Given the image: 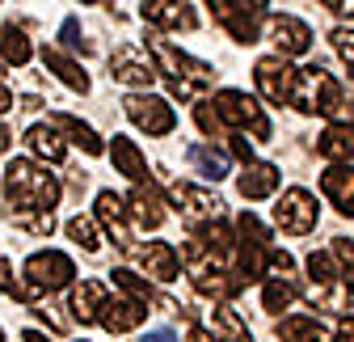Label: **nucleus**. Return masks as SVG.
<instances>
[{
	"label": "nucleus",
	"instance_id": "dca6fc26",
	"mask_svg": "<svg viewBox=\"0 0 354 342\" xmlns=\"http://www.w3.org/2000/svg\"><path fill=\"white\" fill-rule=\"evenodd\" d=\"M136 262L156 279V283H173L182 275V258H177V249L169 241H148L144 249H136Z\"/></svg>",
	"mask_w": 354,
	"mask_h": 342
},
{
	"label": "nucleus",
	"instance_id": "37998d69",
	"mask_svg": "<svg viewBox=\"0 0 354 342\" xmlns=\"http://www.w3.org/2000/svg\"><path fill=\"white\" fill-rule=\"evenodd\" d=\"M321 5H329V9L342 13V17H354V0H321Z\"/></svg>",
	"mask_w": 354,
	"mask_h": 342
},
{
	"label": "nucleus",
	"instance_id": "7ed1b4c3",
	"mask_svg": "<svg viewBox=\"0 0 354 342\" xmlns=\"http://www.w3.org/2000/svg\"><path fill=\"white\" fill-rule=\"evenodd\" d=\"M5 195H9V211H51L59 203V182L42 165L13 156L5 169Z\"/></svg>",
	"mask_w": 354,
	"mask_h": 342
},
{
	"label": "nucleus",
	"instance_id": "20e7f679",
	"mask_svg": "<svg viewBox=\"0 0 354 342\" xmlns=\"http://www.w3.org/2000/svg\"><path fill=\"white\" fill-rule=\"evenodd\" d=\"M266 253H270V237H266V228L253 211H245L236 220V241H232V279H236V287L266 275Z\"/></svg>",
	"mask_w": 354,
	"mask_h": 342
},
{
	"label": "nucleus",
	"instance_id": "a211bd4d",
	"mask_svg": "<svg viewBox=\"0 0 354 342\" xmlns=\"http://www.w3.org/2000/svg\"><path fill=\"white\" fill-rule=\"evenodd\" d=\"M144 317H148V305H136V300H127V296H106V305H102V313H97V321H102V330H110V334H127V330H136V325H144Z\"/></svg>",
	"mask_w": 354,
	"mask_h": 342
},
{
	"label": "nucleus",
	"instance_id": "c85d7f7f",
	"mask_svg": "<svg viewBox=\"0 0 354 342\" xmlns=\"http://www.w3.org/2000/svg\"><path fill=\"white\" fill-rule=\"evenodd\" d=\"M295 296H299L295 275H270V279H266V287H261V309L266 313H283V309H291Z\"/></svg>",
	"mask_w": 354,
	"mask_h": 342
},
{
	"label": "nucleus",
	"instance_id": "1a4fd4ad",
	"mask_svg": "<svg viewBox=\"0 0 354 342\" xmlns=\"http://www.w3.org/2000/svg\"><path fill=\"white\" fill-rule=\"evenodd\" d=\"M317 220H321V207H317V199L308 195L304 186L283 190V199L274 203V224H279L283 233H291V237L313 233V228H317Z\"/></svg>",
	"mask_w": 354,
	"mask_h": 342
},
{
	"label": "nucleus",
	"instance_id": "412c9836",
	"mask_svg": "<svg viewBox=\"0 0 354 342\" xmlns=\"http://www.w3.org/2000/svg\"><path fill=\"white\" fill-rule=\"evenodd\" d=\"M317 152H321L325 161L350 165V161H354V127H350V123H329L325 132L317 136Z\"/></svg>",
	"mask_w": 354,
	"mask_h": 342
},
{
	"label": "nucleus",
	"instance_id": "4468645a",
	"mask_svg": "<svg viewBox=\"0 0 354 342\" xmlns=\"http://www.w3.org/2000/svg\"><path fill=\"white\" fill-rule=\"evenodd\" d=\"M93 216L102 220V228L114 237L118 249H136V241H131V224H127V199H122V195L102 190L97 203H93Z\"/></svg>",
	"mask_w": 354,
	"mask_h": 342
},
{
	"label": "nucleus",
	"instance_id": "ddd939ff",
	"mask_svg": "<svg viewBox=\"0 0 354 342\" xmlns=\"http://www.w3.org/2000/svg\"><path fill=\"white\" fill-rule=\"evenodd\" d=\"M110 76L122 80V84H131V89H148V84L156 80V64L140 47H118L110 55Z\"/></svg>",
	"mask_w": 354,
	"mask_h": 342
},
{
	"label": "nucleus",
	"instance_id": "a19ab883",
	"mask_svg": "<svg viewBox=\"0 0 354 342\" xmlns=\"http://www.w3.org/2000/svg\"><path fill=\"white\" fill-rule=\"evenodd\" d=\"M194 118H198V127H203V136H224V127H219L211 102H198V106H194Z\"/></svg>",
	"mask_w": 354,
	"mask_h": 342
},
{
	"label": "nucleus",
	"instance_id": "473e14b6",
	"mask_svg": "<svg viewBox=\"0 0 354 342\" xmlns=\"http://www.w3.org/2000/svg\"><path fill=\"white\" fill-rule=\"evenodd\" d=\"M68 237L84 249V253H97L102 249V233H97V220H88V216H72L68 220Z\"/></svg>",
	"mask_w": 354,
	"mask_h": 342
},
{
	"label": "nucleus",
	"instance_id": "e433bc0d",
	"mask_svg": "<svg viewBox=\"0 0 354 342\" xmlns=\"http://www.w3.org/2000/svg\"><path fill=\"white\" fill-rule=\"evenodd\" d=\"M308 275H313V283H337L342 279V267H337V258H333L329 249H321V253L308 258Z\"/></svg>",
	"mask_w": 354,
	"mask_h": 342
},
{
	"label": "nucleus",
	"instance_id": "5701e85b",
	"mask_svg": "<svg viewBox=\"0 0 354 342\" xmlns=\"http://www.w3.org/2000/svg\"><path fill=\"white\" fill-rule=\"evenodd\" d=\"M279 338L283 342H342L337 330H329L317 317H287V321H279Z\"/></svg>",
	"mask_w": 354,
	"mask_h": 342
},
{
	"label": "nucleus",
	"instance_id": "39448f33",
	"mask_svg": "<svg viewBox=\"0 0 354 342\" xmlns=\"http://www.w3.org/2000/svg\"><path fill=\"white\" fill-rule=\"evenodd\" d=\"M186 275H190L194 291L207 296V300H228V296L236 291V279H232V271L224 267V258H219V253H211L203 241H190V245H186Z\"/></svg>",
	"mask_w": 354,
	"mask_h": 342
},
{
	"label": "nucleus",
	"instance_id": "f03ea898",
	"mask_svg": "<svg viewBox=\"0 0 354 342\" xmlns=\"http://www.w3.org/2000/svg\"><path fill=\"white\" fill-rule=\"evenodd\" d=\"M148 51H152L156 76L169 80V93L173 98H186L190 102V98H198L203 89L215 84V68L211 64H203V60H194L186 51H177L173 42H165V38H148Z\"/></svg>",
	"mask_w": 354,
	"mask_h": 342
},
{
	"label": "nucleus",
	"instance_id": "cd10ccee",
	"mask_svg": "<svg viewBox=\"0 0 354 342\" xmlns=\"http://www.w3.org/2000/svg\"><path fill=\"white\" fill-rule=\"evenodd\" d=\"M186 161L194 165V174H203L207 182H219V178H228V156L219 152L215 144H194L186 152Z\"/></svg>",
	"mask_w": 354,
	"mask_h": 342
},
{
	"label": "nucleus",
	"instance_id": "ea45409f",
	"mask_svg": "<svg viewBox=\"0 0 354 342\" xmlns=\"http://www.w3.org/2000/svg\"><path fill=\"white\" fill-rule=\"evenodd\" d=\"M59 38H64V47H68V51H88V42H84V34H80V21H76V17H64Z\"/></svg>",
	"mask_w": 354,
	"mask_h": 342
},
{
	"label": "nucleus",
	"instance_id": "58836bf2",
	"mask_svg": "<svg viewBox=\"0 0 354 342\" xmlns=\"http://www.w3.org/2000/svg\"><path fill=\"white\" fill-rule=\"evenodd\" d=\"M329 42H333V51H337V60L350 68V76H354V30H346V26H337L333 34H329Z\"/></svg>",
	"mask_w": 354,
	"mask_h": 342
},
{
	"label": "nucleus",
	"instance_id": "f257e3e1",
	"mask_svg": "<svg viewBox=\"0 0 354 342\" xmlns=\"http://www.w3.org/2000/svg\"><path fill=\"white\" fill-rule=\"evenodd\" d=\"M291 102H295L304 114H325L329 123H350V127H354V102H346L342 84H337L321 64H308V68L295 72Z\"/></svg>",
	"mask_w": 354,
	"mask_h": 342
},
{
	"label": "nucleus",
	"instance_id": "2eb2a0df",
	"mask_svg": "<svg viewBox=\"0 0 354 342\" xmlns=\"http://www.w3.org/2000/svg\"><path fill=\"white\" fill-rule=\"evenodd\" d=\"M140 17L156 30H194L198 17L190 13V5H182V0H144L140 5Z\"/></svg>",
	"mask_w": 354,
	"mask_h": 342
},
{
	"label": "nucleus",
	"instance_id": "9b49d317",
	"mask_svg": "<svg viewBox=\"0 0 354 342\" xmlns=\"http://www.w3.org/2000/svg\"><path fill=\"white\" fill-rule=\"evenodd\" d=\"M169 199L177 203V211L190 220V224H211V220H219V211H224V199L219 195H211V190H203V186H190V182H173L169 186Z\"/></svg>",
	"mask_w": 354,
	"mask_h": 342
},
{
	"label": "nucleus",
	"instance_id": "bb28decb",
	"mask_svg": "<svg viewBox=\"0 0 354 342\" xmlns=\"http://www.w3.org/2000/svg\"><path fill=\"white\" fill-rule=\"evenodd\" d=\"M42 64H47L64 84H68V89H76V93H88V72L76 64V60H68L59 47H42Z\"/></svg>",
	"mask_w": 354,
	"mask_h": 342
},
{
	"label": "nucleus",
	"instance_id": "c9c22d12",
	"mask_svg": "<svg viewBox=\"0 0 354 342\" xmlns=\"http://www.w3.org/2000/svg\"><path fill=\"white\" fill-rule=\"evenodd\" d=\"M0 291L13 296V300H21V305H34V296H38L26 279H17V275H13V267H9L5 258H0Z\"/></svg>",
	"mask_w": 354,
	"mask_h": 342
},
{
	"label": "nucleus",
	"instance_id": "423d86ee",
	"mask_svg": "<svg viewBox=\"0 0 354 342\" xmlns=\"http://www.w3.org/2000/svg\"><path fill=\"white\" fill-rule=\"evenodd\" d=\"M211 110H215L219 127H224V136H228V132H236V136L253 132L257 140L270 136V118L261 114V106H257L245 89H219V93L211 98Z\"/></svg>",
	"mask_w": 354,
	"mask_h": 342
},
{
	"label": "nucleus",
	"instance_id": "6e6552de",
	"mask_svg": "<svg viewBox=\"0 0 354 342\" xmlns=\"http://www.w3.org/2000/svg\"><path fill=\"white\" fill-rule=\"evenodd\" d=\"M72 275H76V267H72L68 253H59V249H38V253H30V258H26V275L21 279L34 291H59V287L72 283Z\"/></svg>",
	"mask_w": 354,
	"mask_h": 342
},
{
	"label": "nucleus",
	"instance_id": "3c124183",
	"mask_svg": "<svg viewBox=\"0 0 354 342\" xmlns=\"http://www.w3.org/2000/svg\"><path fill=\"white\" fill-rule=\"evenodd\" d=\"M0 342H5V330H0Z\"/></svg>",
	"mask_w": 354,
	"mask_h": 342
},
{
	"label": "nucleus",
	"instance_id": "09e8293b",
	"mask_svg": "<svg viewBox=\"0 0 354 342\" xmlns=\"http://www.w3.org/2000/svg\"><path fill=\"white\" fill-rule=\"evenodd\" d=\"M9 140H13V136H9V127H5V123H0V152H5V148H9Z\"/></svg>",
	"mask_w": 354,
	"mask_h": 342
},
{
	"label": "nucleus",
	"instance_id": "de8ad7c7",
	"mask_svg": "<svg viewBox=\"0 0 354 342\" xmlns=\"http://www.w3.org/2000/svg\"><path fill=\"white\" fill-rule=\"evenodd\" d=\"M21 342H47V334H38V330H26V334H21Z\"/></svg>",
	"mask_w": 354,
	"mask_h": 342
},
{
	"label": "nucleus",
	"instance_id": "393cba45",
	"mask_svg": "<svg viewBox=\"0 0 354 342\" xmlns=\"http://www.w3.org/2000/svg\"><path fill=\"white\" fill-rule=\"evenodd\" d=\"M26 144H30V152H34V156L51 161V165H59V161L68 156V144H64V136L55 132L51 123H34L30 132H26Z\"/></svg>",
	"mask_w": 354,
	"mask_h": 342
},
{
	"label": "nucleus",
	"instance_id": "a18cd8bd",
	"mask_svg": "<svg viewBox=\"0 0 354 342\" xmlns=\"http://www.w3.org/2000/svg\"><path fill=\"white\" fill-rule=\"evenodd\" d=\"M5 110H13V93L5 89V84H0V114H5Z\"/></svg>",
	"mask_w": 354,
	"mask_h": 342
},
{
	"label": "nucleus",
	"instance_id": "8fccbe9b",
	"mask_svg": "<svg viewBox=\"0 0 354 342\" xmlns=\"http://www.w3.org/2000/svg\"><path fill=\"white\" fill-rule=\"evenodd\" d=\"M80 5H102V0H80Z\"/></svg>",
	"mask_w": 354,
	"mask_h": 342
},
{
	"label": "nucleus",
	"instance_id": "f8f14e48",
	"mask_svg": "<svg viewBox=\"0 0 354 342\" xmlns=\"http://www.w3.org/2000/svg\"><path fill=\"white\" fill-rule=\"evenodd\" d=\"M253 80H257L266 102L283 106V102H291V89H295V68L283 55H266V60L253 64Z\"/></svg>",
	"mask_w": 354,
	"mask_h": 342
},
{
	"label": "nucleus",
	"instance_id": "c756f323",
	"mask_svg": "<svg viewBox=\"0 0 354 342\" xmlns=\"http://www.w3.org/2000/svg\"><path fill=\"white\" fill-rule=\"evenodd\" d=\"M211 321H215V342H253V334H249V325L241 321V313H236L232 305H224V300L215 305Z\"/></svg>",
	"mask_w": 354,
	"mask_h": 342
},
{
	"label": "nucleus",
	"instance_id": "4be33fe9",
	"mask_svg": "<svg viewBox=\"0 0 354 342\" xmlns=\"http://www.w3.org/2000/svg\"><path fill=\"white\" fill-rule=\"evenodd\" d=\"M236 190H241L245 199H270V195L279 190V169L266 165V161H249L245 174L236 178Z\"/></svg>",
	"mask_w": 354,
	"mask_h": 342
},
{
	"label": "nucleus",
	"instance_id": "9d476101",
	"mask_svg": "<svg viewBox=\"0 0 354 342\" xmlns=\"http://www.w3.org/2000/svg\"><path fill=\"white\" fill-rule=\"evenodd\" d=\"M122 110H127V118L136 123L140 132H148V136H169L173 127H177L173 106H169L165 98H152V93H131V98L122 102Z\"/></svg>",
	"mask_w": 354,
	"mask_h": 342
},
{
	"label": "nucleus",
	"instance_id": "b1692460",
	"mask_svg": "<svg viewBox=\"0 0 354 342\" xmlns=\"http://www.w3.org/2000/svg\"><path fill=\"white\" fill-rule=\"evenodd\" d=\"M110 161H114L118 174L131 178V182H144V178H148V161H144V152L136 148V140H127V136H114V144H110Z\"/></svg>",
	"mask_w": 354,
	"mask_h": 342
},
{
	"label": "nucleus",
	"instance_id": "7c9ffc66",
	"mask_svg": "<svg viewBox=\"0 0 354 342\" xmlns=\"http://www.w3.org/2000/svg\"><path fill=\"white\" fill-rule=\"evenodd\" d=\"M55 132H68L72 136V144H80L88 156H102L106 152V144L97 140V132H93V127H88V123H80V118H72V114H55Z\"/></svg>",
	"mask_w": 354,
	"mask_h": 342
},
{
	"label": "nucleus",
	"instance_id": "c03bdc74",
	"mask_svg": "<svg viewBox=\"0 0 354 342\" xmlns=\"http://www.w3.org/2000/svg\"><path fill=\"white\" fill-rule=\"evenodd\" d=\"M144 342H177V334L160 325V330H148V334H144Z\"/></svg>",
	"mask_w": 354,
	"mask_h": 342
},
{
	"label": "nucleus",
	"instance_id": "72a5a7b5",
	"mask_svg": "<svg viewBox=\"0 0 354 342\" xmlns=\"http://www.w3.org/2000/svg\"><path fill=\"white\" fill-rule=\"evenodd\" d=\"M0 51H5V60L17 64V68L30 64V55H34V51H30V42H26V34H21L17 26H5V30H0Z\"/></svg>",
	"mask_w": 354,
	"mask_h": 342
},
{
	"label": "nucleus",
	"instance_id": "a878e982",
	"mask_svg": "<svg viewBox=\"0 0 354 342\" xmlns=\"http://www.w3.org/2000/svg\"><path fill=\"white\" fill-rule=\"evenodd\" d=\"M106 283H97V279H84L76 291H72V317L76 321H97V313H102V305H106Z\"/></svg>",
	"mask_w": 354,
	"mask_h": 342
},
{
	"label": "nucleus",
	"instance_id": "4c0bfd02",
	"mask_svg": "<svg viewBox=\"0 0 354 342\" xmlns=\"http://www.w3.org/2000/svg\"><path fill=\"white\" fill-rule=\"evenodd\" d=\"M329 253H333V258H342V283H346V291L354 296V241H346V237H337Z\"/></svg>",
	"mask_w": 354,
	"mask_h": 342
},
{
	"label": "nucleus",
	"instance_id": "0eeeda50",
	"mask_svg": "<svg viewBox=\"0 0 354 342\" xmlns=\"http://www.w3.org/2000/svg\"><path fill=\"white\" fill-rule=\"evenodd\" d=\"M207 9L236 42H257L270 0H207Z\"/></svg>",
	"mask_w": 354,
	"mask_h": 342
},
{
	"label": "nucleus",
	"instance_id": "6ab92c4d",
	"mask_svg": "<svg viewBox=\"0 0 354 342\" xmlns=\"http://www.w3.org/2000/svg\"><path fill=\"white\" fill-rule=\"evenodd\" d=\"M321 190L342 216H354V169L350 165H329L321 174Z\"/></svg>",
	"mask_w": 354,
	"mask_h": 342
},
{
	"label": "nucleus",
	"instance_id": "2f4dec72",
	"mask_svg": "<svg viewBox=\"0 0 354 342\" xmlns=\"http://www.w3.org/2000/svg\"><path fill=\"white\" fill-rule=\"evenodd\" d=\"M114 287H122V291H127V300H136V305H152V300H156L152 279H140L136 271H127V267L114 271Z\"/></svg>",
	"mask_w": 354,
	"mask_h": 342
},
{
	"label": "nucleus",
	"instance_id": "f3484780",
	"mask_svg": "<svg viewBox=\"0 0 354 342\" xmlns=\"http://www.w3.org/2000/svg\"><path fill=\"white\" fill-rule=\"evenodd\" d=\"M270 42L279 47L283 60L287 55H304L308 47H313V30H308L299 17H291V13H279V17H270Z\"/></svg>",
	"mask_w": 354,
	"mask_h": 342
},
{
	"label": "nucleus",
	"instance_id": "49530a36",
	"mask_svg": "<svg viewBox=\"0 0 354 342\" xmlns=\"http://www.w3.org/2000/svg\"><path fill=\"white\" fill-rule=\"evenodd\" d=\"M337 338H342V342H354V321H342V330H337Z\"/></svg>",
	"mask_w": 354,
	"mask_h": 342
},
{
	"label": "nucleus",
	"instance_id": "79ce46f5",
	"mask_svg": "<svg viewBox=\"0 0 354 342\" xmlns=\"http://www.w3.org/2000/svg\"><path fill=\"white\" fill-rule=\"evenodd\" d=\"M232 152H236V156H241V161H245V165H249V161H253V144H249V140H245V136H236V132H232Z\"/></svg>",
	"mask_w": 354,
	"mask_h": 342
},
{
	"label": "nucleus",
	"instance_id": "aec40b11",
	"mask_svg": "<svg viewBox=\"0 0 354 342\" xmlns=\"http://www.w3.org/2000/svg\"><path fill=\"white\" fill-rule=\"evenodd\" d=\"M127 203H131L127 216H136L144 228H160L165 224V199H160V190L152 182H136V190H131Z\"/></svg>",
	"mask_w": 354,
	"mask_h": 342
},
{
	"label": "nucleus",
	"instance_id": "f704fd0d",
	"mask_svg": "<svg viewBox=\"0 0 354 342\" xmlns=\"http://www.w3.org/2000/svg\"><path fill=\"white\" fill-rule=\"evenodd\" d=\"M9 220H13L17 228L34 233V237H51V228H55V211H9Z\"/></svg>",
	"mask_w": 354,
	"mask_h": 342
}]
</instances>
